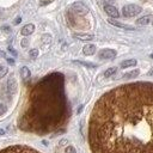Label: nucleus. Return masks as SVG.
<instances>
[{
	"mask_svg": "<svg viewBox=\"0 0 153 153\" xmlns=\"http://www.w3.org/2000/svg\"><path fill=\"white\" fill-rule=\"evenodd\" d=\"M88 142L92 153H153V84L104 93L91 112Z\"/></svg>",
	"mask_w": 153,
	"mask_h": 153,
	"instance_id": "1",
	"label": "nucleus"
},
{
	"mask_svg": "<svg viewBox=\"0 0 153 153\" xmlns=\"http://www.w3.org/2000/svg\"><path fill=\"white\" fill-rule=\"evenodd\" d=\"M67 116L63 75L53 73L31 90L26 108L19 120V128L41 135L57 129Z\"/></svg>",
	"mask_w": 153,
	"mask_h": 153,
	"instance_id": "2",
	"label": "nucleus"
},
{
	"mask_svg": "<svg viewBox=\"0 0 153 153\" xmlns=\"http://www.w3.org/2000/svg\"><path fill=\"white\" fill-rule=\"evenodd\" d=\"M0 153H39V152L27 146L17 145V146H10L4 149H0Z\"/></svg>",
	"mask_w": 153,
	"mask_h": 153,
	"instance_id": "3",
	"label": "nucleus"
},
{
	"mask_svg": "<svg viewBox=\"0 0 153 153\" xmlns=\"http://www.w3.org/2000/svg\"><path fill=\"white\" fill-rule=\"evenodd\" d=\"M141 11H142L141 7H140L139 5H134V4L126 5V6H123V8H122L123 16H124V17H128V18L137 16L139 13H141Z\"/></svg>",
	"mask_w": 153,
	"mask_h": 153,
	"instance_id": "4",
	"label": "nucleus"
},
{
	"mask_svg": "<svg viewBox=\"0 0 153 153\" xmlns=\"http://www.w3.org/2000/svg\"><path fill=\"white\" fill-rule=\"evenodd\" d=\"M98 56L100 59H104V60H106V59H114L116 56V51L114 49H103V50L99 51Z\"/></svg>",
	"mask_w": 153,
	"mask_h": 153,
	"instance_id": "5",
	"label": "nucleus"
},
{
	"mask_svg": "<svg viewBox=\"0 0 153 153\" xmlns=\"http://www.w3.org/2000/svg\"><path fill=\"white\" fill-rule=\"evenodd\" d=\"M104 11L106 12V14L111 18H118L120 17V13L117 11V8L115 6H111V5H105L104 6Z\"/></svg>",
	"mask_w": 153,
	"mask_h": 153,
	"instance_id": "6",
	"label": "nucleus"
},
{
	"mask_svg": "<svg viewBox=\"0 0 153 153\" xmlns=\"http://www.w3.org/2000/svg\"><path fill=\"white\" fill-rule=\"evenodd\" d=\"M7 90L11 94H14L16 91H17V81L13 76H10L8 80H7Z\"/></svg>",
	"mask_w": 153,
	"mask_h": 153,
	"instance_id": "7",
	"label": "nucleus"
},
{
	"mask_svg": "<svg viewBox=\"0 0 153 153\" xmlns=\"http://www.w3.org/2000/svg\"><path fill=\"white\" fill-rule=\"evenodd\" d=\"M72 10H73L74 12H78V13H86V12H88V8H87L85 5H82L81 2L74 4V5L72 6Z\"/></svg>",
	"mask_w": 153,
	"mask_h": 153,
	"instance_id": "8",
	"label": "nucleus"
},
{
	"mask_svg": "<svg viewBox=\"0 0 153 153\" xmlns=\"http://www.w3.org/2000/svg\"><path fill=\"white\" fill-rule=\"evenodd\" d=\"M111 25H115V26H118V27H122V29H127V30H134V26H130V25H127V24H123V23H120V22H116L114 19H109L108 20Z\"/></svg>",
	"mask_w": 153,
	"mask_h": 153,
	"instance_id": "9",
	"label": "nucleus"
},
{
	"mask_svg": "<svg viewBox=\"0 0 153 153\" xmlns=\"http://www.w3.org/2000/svg\"><path fill=\"white\" fill-rule=\"evenodd\" d=\"M33 31H35V26H33V24H26V25L22 29V35H24V36H29V35H31Z\"/></svg>",
	"mask_w": 153,
	"mask_h": 153,
	"instance_id": "10",
	"label": "nucleus"
},
{
	"mask_svg": "<svg viewBox=\"0 0 153 153\" xmlns=\"http://www.w3.org/2000/svg\"><path fill=\"white\" fill-rule=\"evenodd\" d=\"M82 53H84L85 55H93V54L96 53V45H93V44H87V45H85V47L82 48Z\"/></svg>",
	"mask_w": 153,
	"mask_h": 153,
	"instance_id": "11",
	"label": "nucleus"
},
{
	"mask_svg": "<svg viewBox=\"0 0 153 153\" xmlns=\"http://www.w3.org/2000/svg\"><path fill=\"white\" fill-rule=\"evenodd\" d=\"M151 19H152L151 16H145V17L139 18V19L136 20V24H137V25H147V24L151 22Z\"/></svg>",
	"mask_w": 153,
	"mask_h": 153,
	"instance_id": "12",
	"label": "nucleus"
},
{
	"mask_svg": "<svg viewBox=\"0 0 153 153\" xmlns=\"http://www.w3.org/2000/svg\"><path fill=\"white\" fill-rule=\"evenodd\" d=\"M74 37L75 38H79L81 41H90L93 38L92 35H88V33H74Z\"/></svg>",
	"mask_w": 153,
	"mask_h": 153,
	"instance_id": "13",
	"label": "nucleus"
},
{
	"mask_svg": "<svg viewBox=\"0 0 153 153\" xmlns=\"http://www.w3.org/2000/svg\"><path fill=\"white\" fill-rule=\"evenodd\" d=\"M136 65V60L135 59H130V60H126L123 62H121V67L122 68H127V67H131Z\"/></svg>",
	"mask_w": 153,
	"mask_h": 153,
	"instance_id": "14",
	"label": "nucleus"
},
{
	"mask_svg": "<svg viewBox=\"0 0 153 153\" xmlns=\"http://www.w3.org/2000/svg\"><path fill=\"white\" fill-rule=\"evenodd\" d=\"M20 76H22L24 80L30 78V71H29L27 67H22V69H20Z\"/></svg>",
	"mask_w": 153,
	"mask_h": 153,
	"instance_id": "15",
	"label": "nucleus"
},
{
	"mask_svg": "<svg viewBox=\"0 0 153 153\" xmlns=\"http://www.w3.org/2000/svg\"><path fill=\"white\" fill-rule=\"evenodd\" d=\"M137 75H139V69H134V71H131V72L126 73V74L123 75V78L129 79V78H135V76H137Z\"/></svg>",
	"mask_w": 153,
	"mask_h": 153,
	"instance_id": "16",
	"label": "nucleus"
},
{
	"mask_svg": "<svg viewBox=\"0 0 153 153\" xmlns=\"http://www.w3.org/2000/svg\"><path fill=\"white\" fill-rule=\"evenodd\" d=\"M116 71H117L116 67H111V68H109V69H106V71L104 72V75H105V76H111L114 73H116Z\"/></svg>",
	"mask_w": 153,
	"mask_h": 153,
	"instance_id": "17",
	"label": "nucleus"
},
{
	"mask_svg": "<svg viewBox=\"0 0 153 153\" xmlns=\"http://www.w3.org/2000/svg\"><path fill=\"white\" fill-rule=\"evenodd\" d=\"M7 72H8V68L6 66H4V65H0V79L2 76H5L7 74Z\"/></svg>",
	"mask_w": 153,
	"mask_h": 153,
	"instance_id": "18",
	"label": "nucleus"
},
{
	"mask_svg": "<svg viewBox=\"0 0 153 153\" xmlns=\"http://www.w3.org/2000/svg\"><path fill=\"white\" fill-rule=\"evenodd\" d=\"M75 63H79V65H82V66H86V67H90V68H93L96 67L94 63H90V62H84V61H74Z\"/></svg>",
	"mask_w": 153,
	"mask_h": 153,
	"instance_id": "19",
	"label": "nucleus"
},
{
	"mask_svg": "<svg viewBox=\"0 0 153 153\" xmlns=\"http://www.w3.org/2000/svg\"><path fill=\"white\" fill-rule=\"evenodd\" d=\"M29 54H30V57L35 59V57H37V56H38V50H37V49H31Z\"/></svg>",
	"mask_w": 153,
	"mask_h": 153,
	"instance_id": "20",
	"label": "nucleus"
},
{
	"mask_svg": "<svg viewBox=\"0 0 153 153\" xmlns=\"http://www.w3.org/2000/svg\"><path fill=\"white\" fill-rule=\"evenodd\" d=\"M66 153H76V152H75L74 147H72V146H68V147L66 148Z\"/></svg>",
	"mask_w": 153,
	"mask_h": 153,
	"instance_id": "21",
	"label": "nucleus"
},
{
	"mask_svg": "<svg viewBox=\"0 0 153 153\" xmlns=\"http://www.w3.org/2000/svg\"><path fill=\"white\" fill-rule=\"evenodd\" d=\"M53 0H41L39 1V5L41 6H44V5H48V4H50Z\"/></svg>",
	"mask_w": 153,
	"mask_h": 153,
	"instance_id": "22",
	"label": "nucleus"
},
{
	"mask_svg": "<svg viewBox=\"0 0 153 153\" xmlns=\"http://www.w3.org/2000/svg\"><path fill=\"white\" fill-rule=\"evenodd\" d=\"M6 111V106L4 104H0V115H4Z\"/></svg>",
	"mask_w": 153,
	"mask_h": 153,
	"instance_id": "23",
	"label": "nucleus"
},
{
	"mask_svg": "<svg viewBox=\"0 0 153 153\" xmlns=\"http://www.w3.org/2000/svg\"><path fill=\"white\" fill-rule=\"evenodd\" d=\"M8 51H10V53H11V54H12L13 56H17V51H16V50H14V49H13V48H12L11 45L8 47Z\"/></svg>",
	"mask_w": 153,
	"mask_h": 153,
	"instance_id": "24",
	"label": "nucleus"
},
{
	"mask_svg": "<svg viewBox=\"0 0 153 153\" xmlns=\"http://www.w3.org/2000/svg\"><path fill=\"white\" fill-rule=\"evenodd\" d=\"M1 30H4V31H6V32H10V31H11V29H10V26H7V25H4V26H1Z\"/></svg>",
	"mask_w": 153,
	"mask_h": 153,
	"instance_id": "25",
	"label": "nucleus"
},
{
	"mask_svg": "<svg viewBox=\"0 0 153 153\" xmlns=\"http://www.w3.org/2000/svg\"><path fill=\"white\" fill-rule=\"evenodd\" d=\"M20 20H22V18H20V17H18L17 19H14V22H13V23L17 25V24H19V23H20Z\"/></svg>",
	"mask_w": 153,
	"mask_h": 153,
	"instance_id": "26",
	"label": "nucleus"
},
{
	"mask_svg": "<svg viewBox=\"0 0 153 153\" xmlns=\"http://www.w3.org/2000/svg\"><path fill=\"white\" fill-rule=\"evenodd\" d=\"M27 45V39H23L22 41V47H26Z\"/></svg>",
	"mask_w": 153,
	"mask_h": 153,
	"instance_id": "27",
	"label": "nucleus"
},
{
	"mask_svg": "<svg viewBox=\"0 0 153 153\" xmlns=\"http://www.w3.org/2000/svg\"><path fill=\"white\" fill-rule=\"evenodd\" d=\"M0 56H2V57H6V54H5L4 51H0Z\"/></svg>",
	"mask_w": 153,
	"mask_h": 153,
	"instance_id": "28",
	"label": "nucleus"
},
{
	"mask_svg": "<svg viewBox=\"0 0 153 153\" xmlns=\"http://www.w3.org/2000/svg\"><path fill=\"white\" fill-rule=\"evenodd\" d=\"M7 61H8V63H11V65H12V63H13V62H14V61H13V60H12V59H7Z\"/></svg>",
	"mask_w": 153,
	"mask_h": 153,
	"instance_id": "29",
	"label": "nucleus"
},
{
	"mask_svg": "<svg viewBox=\"0 0 153 153\" xmlns=\"http://www.w3.org/2000/svg\"><path fill=\"white\" fill-rule=\"evenodd\" d=\"M149 75H152V76H153V67H152V69L149 71Z\"/></svg>",
	"mask_w": 153,
	"mask_h": 153,
	"instance_id": "30",
	"label": "nucleus"
},
{
	"mask_svg": "<svg viewBox=\"0 0 153 153\" xmlns=\"http://www.w3.org/2000/svg\"><path fill=\"white\" fill-rule=\"evenodd\" d=\"M4 134H5V131L2 129H0V135H4Z\"/></svg>",
	"mask_w": 153,
	"mask_h": 153,
	"instance_id": "31",
	"label": "nucleus"
},
{
	"mask_svg": "<svg viewBox=\"0 0 153 153\" xmlns=\"http://www.w3.org/2000/svg\"><path fill=\"white\" fill-rule=\"evenodd\" d=\"M151 57H152V59H153V54H151Z\"/></svg>",
	"mask_w": 153,
	"mask_h": 153,
	"instance_id": "32",
	"label": "nucleus"
},
{
	"mask_svg": "<svg viewBox=\"0 0 153 153\" xmlns=\"http://www.w3.org/2000/svg\"><path fill=\"white\" fill-rule=\"evenodd\" d=\"M152 24H153V20H152Z\"/></svg>",
	"mask_w": 153,
	"mask_h": 153,
	"instance_id": "33",
	"label": "nucleus"
}]
</instances>
